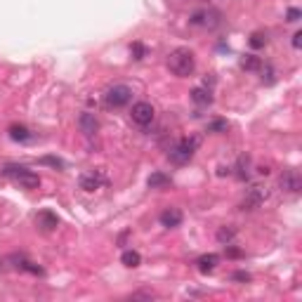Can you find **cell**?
I'll return each instance as SVG.
<instances>
[{"instance_id":"18","label":"cell","mask_w":302,"mask_h":302,"mask_svg":"<svg viewBox=\"0 0 302 302\" xmlns=\"http://www.w3.org/2000/svg\"><path fill=\"white\" fill-rule=\"evenodd\" d=\"M121 262H123L125 267L135 269V267H140V264H142V255L137 253V250H123V255H121Z\"/></svg>"},{"instance_id":"24","label":"cell","mask_w":302,"mask_h":302,"mask_svg":"<svg viewBox=\"0 0 302 302\" xmlns=\"http://www.w3.org/2000/svg\"><path fill=\"white\" fill-rule=\"evenodd\" d=\"M40 163H43V165H52V168H57V170H62L64 168V161L62 158H57V156H43Z\"/></svg>"},{"instance_id":"10","label":"cell","mask_w":302,"mask_h":302,"mask_svg":"<svg viewBox=\"0 0 302 302\" xmlns=\"http://www.w3.org/2000/svg\"><path fill=\"white\" fill-rule=\"evenodd\" d=\"M161 225L163 227H168V229H175V227L182 225V220H184V215H182V210L179 208H165L161 213Z\"/></svg>"},{"instance_id":"22","label":"cell","mask_w":302,"mask_h":302,"mask_svg":"<svg viewBox=\"0 0 302 302\" xmlns=\"http://www.w3.org/2000/svg\"><path fill=\"white\" fill-rule=\"evenodd\" d=\"M19 269L24 271H31V274H43V267H38L36 262H31V260H26V257H19V264H17Z\"/></svg>"},{"instance_id":"13","label":"cell","mask_w":302,"mask_h":302,"mask_svg":"<svg viewBox=\"0 0 302 302\" xmlns=\"http://www.w3.org/2000/svg\"><path fill=\"white\" fill-rule=\"evenodd\" d=\"M196 264H198V271H203V274H210V271H215V267L220 264V255H215V253L201 255Z\"/></svg>"},{"instance_id":"1","label":"cell","mask_w":302,"mask_h":302,"mask_svg":"<svg viewBox=\"0 0 302 302\" xmlns=\"http://www.w3.org/2000/svg\"><path fill=\"white\" fill-rule=\"evenodd\" d=\"M168 69L179 78H186L191 76L196 69V59H194V52L189 47H175L170 54H168Z\"/></svg>"},{"instance_id":"28","label":"cell","mask_w":302,"mask_h":302,"mask_svg":"<svg viewBox=\"0 0 302 302\" xmlns=\"http://www.w3.org/2000/svg\"><path fill=\"white\" fill-rule=\"evenodd\" d=\"M232 279L234 281H250V274H248V271H234Z\"/></svg>"},{"instance_id":"8","label":"cell","mask_w":302,"mask_h":302,"mask_svg":"<svg viewBox=\"0 0 302 302\" xmlns=\"http://www.w3.org/2000/svg\"><path fill=\"white\" fill-rule=\"evenodd\" d=\"M279 186H281V191H286V194H300V189H302L300 172L295 170V168L283 170V175L279 177Z\"/></svg>"},{"instance_id":"16","label":"cell","mask_w":302,"mask_h":302,"mask_svg":"<svg viewBox=\"0 0 302 302\" xmlns=\"http://www.w3.org/2000/svg\"><path fill=\"white\" fill-rule=\"evenodd\" d=\"M191 99H194L196 104H201V107H210V104H213V92L206 90V87H194V90H191Z\"/></svg>"},{"instance_id":"29","label":"cell","mask_w":302,"mask_h":302,"mask_svg":"<svg viewBox=\"0 0 302 302\" xmlns=\"http://www.w3.org/2000/svg\"><path fill=\"white\" fill-rule=\"evenodd\" d=\"M227 255H229V257H241V255H243V250L234 248L232 243H227Z\"/></svg>"},{"instance_id":"14","label":"cell","mask_w":302,"mask_h":302,"mask_svg":"<svg viewBox=\"0 0 302 302\" xmlns=\"http://www.w3.org/2000/svg\"><path fill=\"white\" fill-rule=\"evenodd\" d=\"M250 168H253V163H250V156H239V161H236V177L239 179H248L250 177Z\"/></svg>"},{"instance_id":"2","label":"cell","mask_w":302,"mask_h":302,"mask_svg":"<svg viewBox=\"0 0 302 302\" xmlns=\"http://www.w3.org/2000/svg\"><path fill=\"white\" fill-rule=\"evenodd\" d=\"M3 175L8 179H12L15 184L24 186V189H38L40 186V177L33 170L24 168V165H5V168H3Z\"/></svg>"},{"instance_id":"5","label":"cell","mask_w":302,"mask_h":302,"mask_svg":"<svg viewBox=\"0 0 302 302\" xmlns=\"http://www.w3.org/2000/svg\"><path fill=\"white\" fill-rule=\"evenodd\" d=\"M267 198H269V189L257 184V186H253V189H250L248 194H246V198L241 201L239 208L241 210H257L264 201H267Z\"/></svg>"},{"instance_id":"20","label":"cell","mask_w":302,"mask_h":302,"mask_svg":"<svg viewBox=\"0 0 302 302\" xmlns=\"http://www.w3.org/2000/svg\"><path fill=\"white\" fill-rule=\"evenodd\" d=\"M262 66V59L257 57V54H246L243 59H241V69H246V71H257Z\"/></svg>"},{"instance_id":"19","label":"cell","mask_w":302,"mask_h":302,"mask_svg":"<svg viewBox=\"0 0 302 302\" xmlns=\"http://www.w3.org/2000/svg\"><path fill=\"white\" fill-rule=\"evenodd\" d=\"M234 239H236V229L234 227H220L217 229V241L222 243V246H227V243H234Z\"/></svg>"},{"instance_id":"23","label":"cell","mask_w":302,"mask_h":302,"mask_svg":"<svg viewBox=\"0 0 302 302\" xmlns=\"http://www.w3.org/2000/svg\"><path fill=\"white\" fill-rule=\"evenodd\" d=\"M130 52H132V59H144L147 57V47L142 45V43H132V47H130Z\"/></svg>"},{"instance_id":"6","label":"cell","mask_w":302,"mask_h":302,"mask_svg":"<svg viewBox=\"0 0 302 302\" xmlns=\"http://www.w3.org/2000/svg\"><path fill=\"white\" fill-rule=\"evenodd\" d=\"M189 24H194V26H203V29H215L222 24V15L217 12V10H198L191 15Z\"/></svg>"},{"instance_id":"21","label":"cell","mask_w":302,"mask_h":302,"mask_svg":"<svg viewBox=\"0 0 302 302\" xmlns=\"http://www.w3.org/2000/svg\"><path fill=\"white\" fill-rule=\"evenodd\" d=\"M262 69V83L264 85H274L276 83V71H274V66L271 64H264V66H260Z\"/></svg>"},{"instance_id":"15","label":"cell","mask_w":302,"mask_h":302,"mask_svg":"<svg viewBox=\"0 0 302 302\" xmlns=\"http://www.w3.org/2000/svg\"><path fill=\"white\" fill-rule=\"evenodd\" d=\"M10 137L15 142H31L33 140L31 130H29L26 125H12V128H10Z\"/></svg>"},{"instance_id":"25","label":"cell","mask_w":302,"mask_h":302,"mask_svg":"<svg viewBox=\"0 0 302 302\" xmlns=\"http://www.w3.org/2000/svg\"><path fill=\"white\" fill-rule=\"evenodd\" d=\"M250 45L255 47V50L264 47L267 45V36H264V33H253V36H250Z\"/></svg>"},{"instance_id":"17","label":"cell","mask_w":302,"mask_h":302,"mask_svg":"<svg viewBox=\"0 0 302 302\" xmlns=\"http://www.w3.org/2000/svg\"><path fill=\"white\" fill-rule=\"evenodd\" d=\"M147 184L151 186V189H163V186L170 184V177H168L165 172H151L147 179Z\"/></svg>"},{"instance_id":"26","label":"cell","mask_w":302,"mask_h":302,"mask_svg":"<svg viewBox=\"0 0 302 302\" xmlns=\"http://www.w3.org/2000/svg\"><path fill=\"white\" fill-rule=\"evenodd\" d=\"M227 128H229L227 121H213V123H208V132H227Z\"/></svg>"},{"instance_id":"11","label":"cell","mask_w":302,"mask_h":302,"mask_svg":"<svg viewBox=\"0 0 302 302\" xmlns=\"http://www.w3.org/2000/svg\"><path fill=\"white\" fill-rule=\"evenodd\" d=\"M36 225L43 229V232H52L59 227V217L54 215L52 210H40L38 215H36Z\"/></svg>"},{"instance_id":"4","label":"cell","mask_w":302,"mask_h":302,"mask_svg":"<svg viewBox=\"0 0 302 302\" xmlns=\"http://www.w3.org/2000/svg\"><path fill=\"white\" fill-rule=\"evenodd\" d=\"M132 99V90L128 85H111L104 94V102H107L109 109H121L125 104H130Z\"/></svg>"},{"instance_id":"3","label":"cell","mask_w":302,"mask_h":302,"mask_svg":"<svg viewBox=\"0 0 302 302\" xmlns=\"http://www.w3.org/2000/svg\"><path fill=\"white\" fill-rule=\"evenodd\" d=\"M201 144V137H184L179 140L177 144H172L170 151H168V158L177 165H184V163L191 161V156L196 154V149Z\"/></svg>"},{"instance_id":"30","label":"cell","mask_w":302,"mask_h":302,"mask_svg":"<svg viewBox=\"0 0 302 302\" xmlns=\"http://www.w3.org/2000/svg\"><path fill=\"white\" fill-rule=\"evenodd\" d=\"M302 45V31H297V33H295V36H293V47H295V50H297V47H300Z\"/></svg>"},{"instance_id":"27","label":"cell","mask_w":302,"mask_h":302,"mask_svg":"<svg viewBox=\"0 0 302 302\" xmlns=\"http://www.w3.org/2000/svg\"><path fill=\"white\" fill-rule=\"evenodd\" d=\"M288 22H300V17H302V12H300V10H297V8H290V10H288Z\"/></svg>"},{"instance_id":"12","label":"cell","mask_w":302,"mask_h":302,"mask_svg":"<svg viewBox=\"0 0 302 302\" xmlns=\"http://www.w3.org/2000/svg\"><path fill=\"white\" fill-rule=\"evenodd\" d=\"M78 125H80V130L85 132V135H94L97 132V128H99V123H97V118H94V114H80V118H78Z\"/></svg>"},{"instance_id":"7","label":"cell","mask_w":302,"mask_h":302,"mask_svg":"<svg viewBox=\"0 0 302 302\" xmlns=\"http://www.w3.org/2000/svg\"><path fill=\"white\" fill-rule=\"evenodd\" d=\"M130 116H132V123H137L140 128H147V125L154 121L156 111H154V107H151L149 102H137V104H132Z\"/></svg>"},{"instance_id":"9","label":"cell","mask_w":302,"mask_h":302,"mask_svg":"<svg viewBox=\"0 0 302 302\" xmlns=\"http://www.w3.org/2000/svg\"><path fill=\"white\" fill-rule=\"evenodd\" d=\"M104 182H107V175L102 170H90V172H83V175H80V189H85V191L99 189Z\"/></svg>"}]
</instances>
